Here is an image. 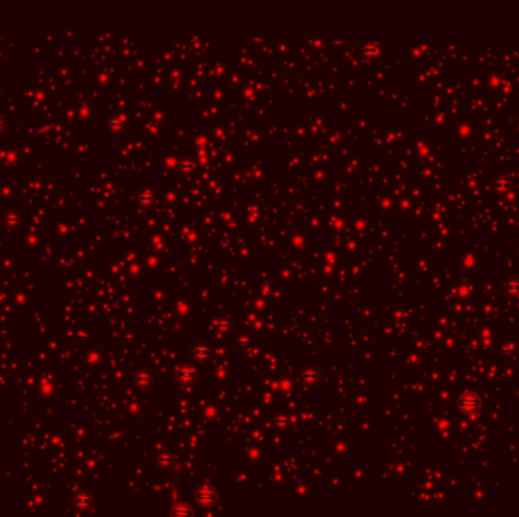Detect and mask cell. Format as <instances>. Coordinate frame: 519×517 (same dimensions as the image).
Returning a JSON list of instances; mask_svg holds the SVG:
<instances>
[{"instance_id":"cell-1","label":"cell","mask_w":519,"mask_h":517,"mask_svg":"<svg viewBox=\"0 0 519 517\" xmlns=\"http://www.w3.org/2000/svg\"><path fill=\"white\" fill-rule=\"evenodd\" d=\"M459 404H460V407H462V410L465 413H474L480 407V399L474 393H465L462 396V399L459 401Z\"/></svg>"}]
</instances>
